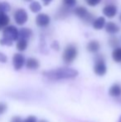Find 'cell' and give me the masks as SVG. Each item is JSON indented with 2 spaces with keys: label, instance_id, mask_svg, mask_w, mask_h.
Returning <instances> with one entry per match:
<instances>
[{
  "label": "cell",
  "instance_id": "cell-2",
  "mask_svg": "<svg viewBox=\"0 0 121 122\" xmlns=\"http://www.w3.org/2000/svg\"><path fill=\"white\" fill-rule=\"evenodd\" d=\"M78 49L74 44H68L64 49L62 54V59L66 64H71L77 57Z\"/></svg>",
  "mask_w": 121,
  "mask_h": 122
},
{
  "label": "cell",
  "instance_id": "cell-21",
  "mask_svg": "<svg viewBox=\"0 0 121 122\" xmlns=\"http://www.w3.org/2000/svg\"><path fill=\"white\" fill-rule=\"evenodd\" d=\"M11 6L8 2H2L0 3V13H7L8 12L10 11Z\"/></svg>",
  "mask_w": 121,
  "mask_h": 122
},
{
  "label": "cell",
  "instance_id": "cell-14",
  "mask_svg": "<svg viewBox=\"0 0 121 122\" xmlns=\"http://www.w3.org/2000/svg\"><path fill=\"white\" fill-rule=\"evenodd\" d=\"M105 24H106V22H105V18L104 17H99V18H95L93 23H92L93 28L96 29V30L102 29L105 26Z\"/></svg>",
  "mask_w": 121,
  "mask_h": 122
},
{
  "label": "cell",
  "instance_id": "cell-36",
  "mask_svg": "<svg viewBox=\"0 0 121 122\" xmlns=\"http://www.w3.org/2000/svg\"><path fill=\"white\" fill-rule=\"evenodd\" d=\"M1 28H2V27H0V29H1Z\"/></svg>",
  "mask_w": 121,
  "mask_h": 122
},
{
  "label": "cell",
  "instance_id": "cell-16",
  "mask_svg": "<svg viewBox=\"0 0 121 122\" xmlns=\"http://www.w3.org/2000/svg\"><path fill=\"white\" fill-rule=\"evenodd\" d=\"M109 94L113 97H120L121 96V86L118 83H115L110 88Z\"/></svg>",
  "mask_w": 121,
  "mask_h": 122
},
{
  "label": "cell",
  "instance_id": "cell-12",
  "mask_svg": "<svg viewBox=\"0 0 121 122\" xmlns=\"http://www.w3.org/2000/svg\"><path fill=\"white\" fill-rule=\"evenodd\" d=\"M100 48V44L98 41L96 40H92L91 42H88L87 46H86V49L88 51L91 53H96L99 51Z\"/></svg>",
  "mask_w": 121,
  "mask_h": 122
},
{
  "label": "cell",
  "instance_id": "cell-3",
  "mask_svg": "<svg viewBox=\"0 0 121 122\" xmlns=\"http://www.w3.org/2000/svg\"><path fill=\"white\" fill-rule=\"evenodd\" d=\"M94 71L98 76H104L107 71V67L105 62V58L103 55H97L95 57V66H94Z\"/></svg>",
  "mask_w": 121,
  "mask_h": 122
},
{
  "label": "cell",
  "instance_id": "cell-9",
  "mask_svg": "<svg viewBox=\"0 0 121 122\" xmlns=\"http://www.w3.org/2000/svg\"><path fill=\"white\" fill-rule=\"evenodd\" d=\"M70 13H71V8L62 5L58 9L57 14L55 15V18L57 19H64L66 17L69 16Z\"/></svg>",
  "mask_w": 121,
  "mask_h": 122
},
{
  "label": "cell",
  "instance_id": "cell-17",
  "mask_svg": "<svg viewBox=\"0 0 121 122\" xmlns=\"http://www.w3.org/2000/svg\"><path fill=\"white\" fill-rule=\"evenodd\" d=\"M10 22L9 17L7 15V13H0V27L3 28V27H8V23Z\"/></svg>",
  "mask_w": 121,
  "mask_h": 122
},
{
  "label": "cell",
  "instance_id": "cell-22",
  "mask_svg": "<svg viewBox=\"0 0 121 122\" xmlns=\"http://www.w3.org/2000/svg\"><path fill=\"white\" fill-rule=\"evenodd\" d=\"M108 42H109V45L111 47H113V48H117V47H119V45H120V40L116 37H110Z\"/></svg>",
  "mask_w": 121,
  "mask_h": 122
},
{
  "label": "cell",
  "instance_id": "cell-35",
  "mask_svg": "<svg viewBox=\"0 0 121 122\" xmlns=\"http://www.w3.org/2000/svg\"><path fill=\"white\" fill-rule=\"evenodd\" d=\"M119 122H121V116H120V120H119Z\"/></svg>",
  "mask_w": 121,
  "mask_h": 122
},
{
  "label": "cell",
  "instance_id": "cell-28",
  "mask_svg": "<svg viewBox=\"0 0 121 122\" xmlns=\"http://www.w3.org/2000/svg\"><path fill=\"white\" fill-rule=\"evenodd\" d=\"M23 122H37V117L33 116H30L28 117H27L26 119L23 121Z\"/></svg>",
  "mask_w": 121,
  "mask_h": 122
},
{
  "label": "cell",
  "instance_id": "cell-24",
  "mask_svg": "<svg viewBox=\"0 0 121 122\" xmlns=\"http://www.w3.org/2000/svg\"><path fill=\"white\" fill-rule=\"evenodd\" d=\"M0 44L3 46H12L13 45V42L10 40H8V39H6V38H2L0 39Z\"/></svg>",
  "mask_w": 121,
  "mask_h": 122
},
{
  "label": "cell",
  "instance_id": "cell-23",
  "mask_svg": "<svg viewBox=\"0 0 121 122\" xmlns=\"http://www.w3.org/2000/svg\"><path fill=\"white\" fill-rule=\"evenodd\" d=\"M76 2H77V0H62L63 5L70 8L74 7L76 4Z\"/></svg>",
  "mask_w": 121,
  "mask_h": 122
},
{
  "label": "cell",
  "instance_id": "cell-15",
  "mask_svg": "<svg viewBox=\"0 0 121 122\" xmlns=\"http://www.w3.org/2000/svg\"><path fill=\"white\" fill-rule=\"evenodd\" d=\"M18 34H19V38L18 39H25L28 40L30 38L32 35V29L28 28V27H23L20 30H18Z\"/></svg>",
  "mask_w": 121,
  "mask_h": 122
},
{
  "label": "cell",
  "instance_id": "cell-27",
  "mask_svg": "<svg viewBox=\"0 0 121 122\" xmlns=\"http://www.w3.org/2000/svg\"><path fill=\"white\" fill-rule=\"evenodd\" d=\"M8 109V106L5 103L0 102V115H3Z\"/></svg>",
  "mask_w": 121,
  "mask_h": 122
},
{
  "label": "cell",
  "instance_id": "cell-8",
  "mask_svg": "<svg viewBox=\"0 0 121 122\" xmlns=\"http://www.w3.org/2000/svg\"><path fill=\"white\" fill-rule=\"evenodd\" d=\"M117 12H118L117 7L114 4H108L103 8L104 15L110 18H113L114 17H115V15L117 14Z\"/></svg>",
  "mask_w": 121,
  "mask_h": 122
},
{
  "label": "cell",
  "instance_id": "cell-13",
  "mask_svg": "<svg viewBox=\"0 0 121 122\" xmlns=\"http://www.w3.org/2000/svg\"><path fill=\"white\" fill-rule=\"evenodd\" d=\"M25 65H26V67L28 68V69L36 70L39 67L40 63H39V61L37 59H36V58H34V57H30L26 61Z\"/></svg>",
  "mask_w": 121,
  "mask_h": 122
},
{
  "label": "cell",
  "instance_id": "cell-18",
  "mask_svg": "<svg viewBox=\"0 0 121 122\" xmlns=\"http://www.w3.org/2000/svg\"><path fill=\"white\" fill-rule=\"evenodd\" d=\"M29 8H30V10L32 12V13H39V12L42 10V5H41V3H39V2L33 1V2H32V3H30Z\"/></svg>",
  "mask_w": 121,
  "mask_h": 122
},
{
  "label": "cell",
  "instance_id": "cell-1",
  "mask_svg": "<svg viewBox=\"0 0 121 122\" xmlns=\"http://www.w3.org/2000/svg\"><path fill=\"white\" fill-rule=\"evenodd\" d=\"M43 76L49 80H63V79L75 78L78 76V71L75 69L69 67H61L51 71H43Z\"/></svg>",
  "mask_w": 121,
  "mask_h": 122
},
{
  "label": "cell",
  "instance_id": "cell-33",
  "mask_svg": "<svg viewBox=\"0 0 121 122\" xmlns=\"http://www.w3.org/2000/svg\"><path fill=\"white\" fill-rule=\"evenodd\" d=\"M119 18H120V21L121 22V13H120V17H119Z\"/></svg>",
  "mask_w": 121,
  "mask_h": 122
},
{
  "label": "cell",
  "instance_id": "cell-11",
  "mask_svg": "<svg viewBox=\"0 0 121 122\" xmlns=\"http://www.w3.org/2000/svg\"><path fill=\"white\" fill-rule=\"evenodd\" d=\"M105 27L106 32H108L109 34H112V35L118 33L120 30V27L115 23H114V22H109V23H107L105 24Z\"/></svg>",
  "mask_w": 121,
  "mask_h": 122
},
{
  "label": "cell",
  "instance_id": "cell-10",
  "mask_svg": "<svg viewBox=\"0 0 121 122\" xmlns=\"http://www.w3.org/2000/svg\"><path fill=\"white\" fill-rule=\"evenodd\" d=\"M74 13L83 21V20L86 19V18L89 15L90 13L86 9V8H85L83 6H79V7H76L74 9Z\"/></svg>",
  "mask_w": 121,
  "mask_h": 122
},
{
  "label": "cell",
  "instance_id": "cell-34",
  "mask_svg": "<svg viewBox=\"0 0 121 122\" xmlns=\"http://www.w3.org/2000/svg\"><path fill=\"white\" fill-rule=\"evenodd\" d=\"M24 1H26V2H31V1H32V0H24Z\"/></svg>",
  "mask_w": 121,
  "mask_h": 122
},
{
  "label": "cell",
  "instance_id": "cell-32",
  "mask_svg": "<svg viewBox=\"0 0 121 122\" xmlns=\"http://www.w3.org/2000/svg\"><path fill=\"white\" fill-rule=\"evenodd\" d=\"M39 122H47V121H45V120H41V121H39Z\"/></svg>",
  "mask_w": 121,
  "mask_h": 122
},
{
  "label": "cell",
  "instance_id": "cell-26",
  "mask_svg": "<svg viewBox=\"0 0 121 122\" xmlns=\"http://www.w3.org/2000/svg\"><path fill=\"white\" fill-rule=\"evenodd\" d=\"M51 47L55 51H59L60 50V45H59V42L57 41H53L51 44Z\"/></svg>",
  "mask_w": 121,
  "mask_h": 122
},
{
  "label": "cell",
  "instance_id": "cell-29",
  "mask_svg": "<svg viewBox=\"0 0 121 122\" xmlns=\"http://www.w3.org/2000/svg\"><path fill=\"white\" fill-rule=\"evenodd\" d=\"M8 61V57H7V56L5 54H3V53L0 52V62L2 63H5Z\"/></svg>",
  "mask_w": 121,
  "mask_h": 122
},
{
  "label": "cell",
  "instance_id": "cell-19",
  "mask_svg": "<svg viewBox=\"0 0 121 122\" xmlns=\"http://www.w3.org/2000/svg\"><path fill=\"white\" fill-rule=\"evenodd\" d=\"M17 49L19 51H23L27 49L28 47V40L25 39H18V42H17Z\"/></svg>",
  "mask_w": 121,
  "mask_h": 122
},
{
  "label": "cell",
  "instance_id": "cell-5",
  "mask_svg": "<svg viewBox=\"0 0 121 122\" xmlns=\"http://www.w3.org/2000/svg\"><path fill=\"white\" fill-rule=\"evenodd\" d=\"M28 15L24 8H18L14 13V20L18 25H23L27 23Z\"/></svg>",
  "mask_w": 121,
  "mask_h": 122
},
{
  "label": "cell",
  "instance_id": "cell-30",
  "mask_svg": "<svg viewBox=\"0 0 121 122\" xmlns=\"http://www.w3.org/2000/svg\"><path fill=\"white\" fill-rule=\"evenodd\" d=\"M11 122H23L20 116H13L11 119Z\"/></svg>",
  "mask_w": 121,
  "mask_h": 122
},
{
  "label": "cell",
  "instance_id": "cell-7",
  "mask_svg": "<svg viewBox=\"0 0 121 122\" xmlns=\"http://www.w3.org/2000/svg\"><path fill=\"white\" fill-rule=\"evenodd\" d=\"M51 18L46 13H39L36 17V24L40 27H46L50 24Z\"/></svg>",
  "mask_w": 121,
  "mask_h": 122
},
{
  "label": "cell",
  "instance_id": "cell-31",
  "mask_svg": "<svg viewBox=\"0 0 121 122\" xmlns=\"http://www.w3.org/2000/svg\"><path fill=\"white\" fill-rule=\"evenodd\" d=\"M42 3H43V4L45 5V6H47V5H49L51 3H52V0H42Z\"/></svg>",
  "mask_w": 121,
  "mask_h": 122
},
{
  "label": "cell",
  "instance_id": "cell-20",
  "mask_svg": "<svg viewBox=\"0 0 121 122\" xmlns=\"http://www.w3.org/2000/svg\"><path fill=\"white\" fill-rule=\"evenodd\" d=\"M112 58L115 62H121V47L115 48L112 52Z\"/></svg>",
  "mask_w": 121,
  "mask_h": 122
},
{
  "label": "cell",
  "instance_id": "cell-4",
  "mask_svg": "<svg viewBox=\"0 0 121 122\" xmlns=\"http://www.w3.org/2000/svg\"><path fill=\"white\" fill-rule=\"evenodd\" d=\"M3 38L8 39L12 42L18 40V38H19L18 29L14 26H8L3 29Z\"/></svg>",
  "mask_w": 121,
  "mask_h": 122
},
{
  "label": "cell",
  "instance_id": "cell-25",
  "mask_svg": "<svg viewBox=\"0 0 121 122\" xmlns=\"http://www.w3.org/2000/svg\"><path fill=\"white\" fill-rule=\"evenodd\" d=\"M86 2L87 3V4L91 7H95L96 5H98L99 3L101 2V0H86Z\"/></svg>",
  "mask_w": 121,
  "mask_h": 122
},
{
  "label": "cell",
  "instance_id": "cell-6",
  "mask_svg": "<svg viewBox=\"0 0 121 122\" xmlns=\"http://www.w3.org/2000/svg\"><path fill=\"white\" fill-rule=\"evenodd\" d=\"M26 60L25 56L21 53H15L13 57V67L16 71H19L23 68V66L25 65Z\"/></svg>",
  "mask_w": 121,
  "mask_h": 122
}]
</instances>
